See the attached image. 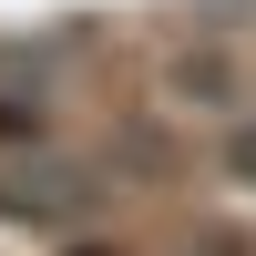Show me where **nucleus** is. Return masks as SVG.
I'll return each mask as SVG.
<instances>
[{
  "mask_svg": "<svg viewBox=\"0 0 256 256\" xmlns=\"http://www.w3.org/2000/svg\"><path fill=\"white\" fill-rule=\"evenodd\" d=\"M226 154H236V174L256 184V123H236V144H226Z\"/></svg>",
  "mask_w": 256,
  "mask_h": 256,
  "instance_id": "obj_1",
  "label": "nucleus"
},
{
  "mask_svg": "<svg viewBox=\"0 0 256 256\" xmlns=\"http://www.w3.org/2000/svg\"><path fill=\"white\" fill-rule=\"evenodd\" d=\"M0 134H20V113H0Z\"/></svg>",
  "mask_w": 256,
  "mask_h": 256,
  "instance_id": "obj_2",
  "label": "nucleus"
},
{
  "mask_svg": "<svg viewBox=\"0 0 256 256\" xmlns=\"http://www.w3.org/2000/svg\"><path fill=\"white\" fill-rule=\"evenodd\" d=\"M82 256H102V246H82Z\"/></svg>",
  "mask_w": 256,
  "mask_h": 256,
  "instance_id": "obj_3",
  "label": "nucleus"
}]
</instances>
